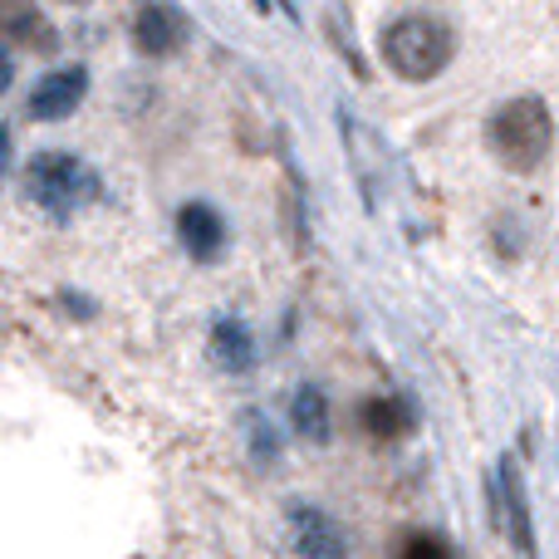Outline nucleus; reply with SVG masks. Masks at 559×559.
Returning <instances> with one entry per match:
<instances>
[{
  "label": "nucleus",
  "mask_w": 559,
  "mask_h": 559,
  "mask_svg": "<svg viewBox=\"0 0 559 559\" xmlns=\"http://www.w3.org/2000/svg\"><path fill=\"white\" fill-rule=\"evenodd\" d=\"M486 147H491V157L506 167V173H521V177L535 173L555 147L550 104L535 94L506 98V104L491 108V118H486Z\"/></svg>",
  "instance_id": "obj_1"
},
{
  "label": "nucleus",
  "mask_w": 559,
  "mask_h": 559,
  "mask_svg": "<svg viewBox=\"0 0 559 559\" xmlns=\"http://www.w3.org/2000/svg\"><path fill=\"white\" fill-rule=\"evenodd\" d=\"M378 55L403 84H432L456 59V35L437 15H397L378 39Z\"/></svg>",
  "instance_id": "obj_2"
},
{
  "label": "nucleus",
  "mask_w": 559,
  "mask_h": 559,
  "mask_svg": "<svg viewBox=\"0 0 559 559\" xmlns=\"http://www.w3.org/2000/svg\"><path fill=\"white\" fill-rule=\"evenodd\" d=\"M25 197L55 222H69L74 212L94 206L104 197V182L98 173L84 163V157L64 153V147H45L25 163Z\"/></svg>",
  "instance_id": "obj_3"
},
{
  "label": "nucleus",
  "mask_w": 559,
  "mask_h": 559,
  "mask_svg": "<svg viewBox=\"0 0 559 559\" xmlns=\"http://www.w3.org/2000/svg\"><path fill=\"white\" fill-rule=\"evenodd\" d=\"M491 515L506 535H511L515 555H535V525H531V501H525V481L521 466L506 456L491 476Z\"/></svg>",
  "instance_id": "obj_4"
},
{
  "label": "nucleus",
  "mask_w": 559,
  "mask_h": 559,
  "mask_svg": "<svg viewBox=\"0 0 559 559\" xmlns=\"http://www.w3.org/2000/svg\"><path fill=\"white\" fill-rule=\"evenodd\" d=\"M88 98V69L84 64H64L49 69L25 98V114L35 123H64L69 114H79V104Z\"/></svg>",
  "instance_id": "obj_5"
},
{
  "label": "nucleus",
  "mask_w": 559,
  "mask_h": 559,
  "mask_svg": "<svg viewBox=\"0 0 559 559\" xmlns=\"http://www.w3.org/2000/svg\"><path fill=\"white\" fill-rule=\"evenodd\" d=\"M177 241L197 265H216L226 255L231 231H226V216L212 202H182L177 206Z\"/></svg>",
  "instance_id": "obj_6"
},
{
  "label": "nucleus",
  "mask_w": 559,
  "mask_h": 559,
  "mask_svg": "<svg viewBox=\"0 0 559 559\" xmlns=\"http://www.w3.org/2000/svg\"><path fill=\"white\" fill-rule=\"evenodd\" d=\"M133 49L143 59H173L177 49L187 45V20L177 5H167V0H147V5H138L133 15Z\"/></svg>",
  "instance_id": "obj_7"
},
{
  "label": "nucleus",
  "mask_w": 559,
  "mask_h": 559,
  "mask_svg": "<svg viewBox=\"0 0 559 559\" xmlns=\"http://www.w3.org/2000/svg\"><path fill=\"white\" fill-rule=\"evenodd\" d=\"M285 521H289V550L309 555V559H338L348 555V540L338 531V521L319 506H285Z\"/></svg>",
  "instance_id": "obj_8"
},
{
  "label": "nucleus",
  "mask_w": 559,
  "mask_h": 559,
  "mask_svg": "<svg viewBox=\"0 0 559 559\" xmlns=\"http://www.w3.org/2000/svg\"><path fill=\"white\" fill-rule=\"evenodd\" d=\"M0 45L5 49H55V29L35 0H0Z\"/></svg>",
  "instance_id": "obj_9"
},
{
  "label": "nucleus",
  "mask_w": 559,
  "mask_h": 559,
  "mask_svg": "<svg viewBox=\"0 0 559 559\" xmlns=\"http://www.w3.org/2000/svg\"><path fill=\"white\" fill-rule=\"evenodd\" d=\"M206 354H212V364L222 368V373H251L255 368V334L241 324L236 314H222L212 324V338H206Z\"/></svg>",
  "instance_id": "obj_10"
},
{
  "label": "nucleus",
  "mask_w": 559,
  "mask_h": 559,
  "mask_svg": "<svg viewBox=\"0 0 559 559\" xmlns=\"http://www.w3.org/2000/svg\"><path fill=\"white\" fill-rule=\"evenodd\" d=\"M289 427L299 432V442L329 447V437H334V413H329L324 388H314V383L295 388V397H289Z\"/></svg>",
  "instance_id": "obj_11"
},
{
  "label": "nucleus",
  "mask_w": 559,
  "mask_h": 559,
  "mask_svg": "<svg viewBox=\"0 0 559 559\" xmlns=\"http://www.w3.org/2000/svg\"><path fill=\"white\" fill-rule=\"evenodd\" d=\"M358 423H364V432L373 437V442H403V437H413L417 413L407 397H364Z\"/></svg>",
  "instance_id": "obj_12"
},
{
  "label": "nucleus",
  "mask_w": 559,
  "mask_h": 559,
  "mask_svg": "<svg viewBox=\"0 0 559 559\" xmlns=\"http://www.w3.org/2000/svg\"><path fill=\"white\" fill-rule=\"evenodd\" d=\"M246 437H251V462L255 466H275L280 447H275V427L265 413H246Z\"/></svg>",
  "instance_id": "obj_13"
},
{
  "label": "nucleus",
  "mask_w": 559,
  "mask_h": 559,
  "mask_svg": "<svg viewBox=\"0 0 559 559\" xmlns=\"http://www.w3.org/2000/svg\"><path fill=\"white\" fill-rule=\"evenodd\" d=\"M397 555H437V559H447V555H452V545L437 540V535H423V531H417V535H407V540L397 545Z\"/></svg>",
  "instance_id": "obj_14"
},
{
  "label": "nucleus",
  "mask_w": 559,
  "mask_h": 559,
  "mask_svg": "<svg viewBox=\"0 0 559 559\" xmlns=\"http://www.w3.org/2000/svg\"><path fill=\"white\" fill-rule=\"evenodd\" d=\"M59 305H64L74 319H88V314H94V305H88V299H79L74 289H64V295H59Z\"/></svg>",
  "instance_id": "obj_15"
},
{
  "label": "nucleus",
  "mask_w": 559,
  "mask_h": 559,
  "mask_svg": "<svg viewBox=\"0 0 559 559\" xmlns=\"http://www.w3.org/2000/svg\"><path fill=\"white\" fill-rule=\"evenodd\" d=\"M10 153H15V138H10V128L0 123V177L10 173Z\"/></svg>",
  "instance_id": "obj_16"
},
{
  "label": "nucleus",
  "mask_w": 559,
  "mask_h": 559,
  "mask_svg": "<svg viewBox=\"0 0 559 559\" xmlns=\"http://www.w3.org/2000/svg\"><path fill=\"white\" fill-rule=\"evenodd\" d=\"M10 84H15V59H10V55H0V94H5Z\"/></svg>",
  "instance_id": "obj_17"
},
{
  "label": "nucleus",
  "mask_w": 559,
  "mask_h": 559,
  "mask_svg": "<svg viewBox=\"0 0 559 559\" xmlns=\"http://www.w3.org/2000/svg\"><path fill=\"white\" fill-rule=\"evenodd\" d=\"M251 5H255V10H261V15H271V0H251Z\"/></svg>",
  "instance_id": "obj_18"
},
{
  "label": "nucleus",
  "mask_w": 559,
  "mask_h": 559,
  "mask_svg": "<svg viewBox=\"0 0 559 559\" xmlns=\"http://www.w3.org/2000/svg\"><path fill=\"white\" fill-rule=\"evenodd\" d=\"M59 5H88V0H59Z\"/></svg>",
  "instance_id": "obj_19"
}]
</instances>
